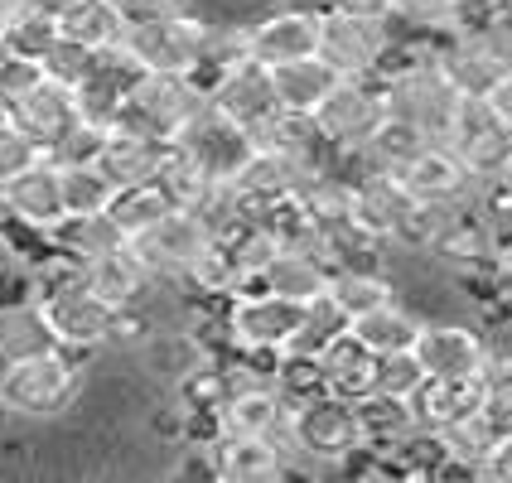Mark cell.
<instances>
[{"instance_id": "obj_23", "label": "cell", "mask_w": 512, "mask_h": 483, "mask_svg": "<svg viewBox=\"0 0 512 483\" xmlns=\"http://www.w3.org/2000/svg\"><path fill=\"white\" fill-rule=\"evenodd\" d=\"M300 179H305V170H300L295 160H285L281 150H271V145H252V155L242 160V170L232 174L228 184L252 203L256 213H261V208H271V203L290 199V194L300 189Z\"/></svg>"}, {"instance_id": "obj_1", "label": "cell", "mask_w": 512, "mask_h": 483, "mask_svg": "<svg viewBox=\"0 0 512 483\" xmlns=\"http://www.w3.org/2000/svg\"><path fill=\"white\" fill-rule=\"evenodd\" d=\"M83 392V353L39 348L0 363V411L10 421H54Z\"/></svg>"}, {"instance_id": "obj_33", "label": "cell", "mask_w": 512, "mask_h": 483, "mask_svg": "<svg viewBox=\"0 0 512 483\" xmlns=\"http://www.w3.org/2000/svg\"><path fill=\"white\" fill-rule=\"evenodd\" d=\"M58 29L68 39L87 44V49H107V44H116L126 34L112 0H63L58 5Z\"/></svg>"}, {"instance_id": "obj_34", "label": "cell", "mask_w": 512, "mask_h": 483, "mask_svg": "<svg viewBox=\"0 0 512 483\" xmlns=\"http://www.w3.org/2000/svg\"><path fill=\"white\" fill-rule=\"evenodd\" d=\"M353 406H358V421H363L368 445H377V450H392V445H401L416 430V416H411V401L406 397L368 392V397H358Z\"/></svg>"}, {"instance_id": "obj_5", "label": "cell", "mask_w": 512, "mask_h": 483, "mask_svg": "<svg viewBox=\"0 0 512 483\" xmlns=\"http://www.w3.org/2000/svg\"><path fill=\"white\" fill-rule=\"evenodd\" d=\"M208 29L213 20L203 10H184L170 20H155V25H131L121 34V44L141 58L145 73H194L208 44Z\"/></svg>"}, {"instance_id": "obj_3", "label": "cell", "mask_w": 512, "mask_h": 483, "mask_svg": "<svg viewBox=\"0 0 512 483\" xmlns=\"http://www.w3.org/2000/svg\"><path fill=\"white\" fill-rule=\"evenodd\" d=\"M203 107H208V92L189 73H145L141 83L131 87L116 126H131V131H145V136L174 141Z\"/></svg>"}, {"instance_id": "obj_7", "label": "cell", "mask_w": 512, "mask_h": 483, "mask_svg": "<svg viewBox=\"0 0 512 483\" xmlns=\"http://www.w3.org/2000/svg\"><path fill=\"white\" fill-rule=\"evenodd\" d=\"M387 83V112L392 116H406L411 126H421L430 141H445L450 136V121H455V107H459V92L445 83V73L435 68V58L426 63H411L401 68Z\"/></svg>"}, {"instance_id": "obj_15", "label": "cell", "mask_w": 512, "mask_h": 483, "mask_svg": "<svg viewBox=\"0 0 512 483\" xmlns=\"http://www.w3.org/2000/svg\"><path fill=\"white\" fill-rule=\"evenodd\" d=\"M314 44H319V5H290L285 0L276 10L247 20V54L266 68L314 54Z\"/></svg>"}, {"instance_id": "obj_55", "label": "cell", "mask_w": 512, "mask_h": 483, "mask_svg": "<svg viewBox=\"0 0 512 483\" xmlns=\"http://www.w3.org/2000/svg\"><path fill=\"white\" fill-rule=\"evenodd\" d=\"M290 5H319V0H290Z\"/></svg>"}, {"instance_id": "obj_43", "label": "cell", "mask_w": 512, "mask_h": 483, "mask_svg": "<svg viewBox=\"0 0 512 483\" xmlns=\"http://www.w3.org/2000/svg\"><path fill=\"white\" fill-rule=\"evenodd\" d=\"M421 377H426V368L416 363V353H411V348H406V353H387V358H377V387H372V392L411 397V392L421 387Z\"/></svg>"}, {"instance_id": "obj_27", "label": "cell", "mask_w": 512, "mask_h": 483, "mask_svg": "<svg viewBox=\"0 0 512 483\" xmlns=\"http://www.w3.org/2000/svg\"><path fill=\"white\" fill-rule=\"evenodd\" d=\"M213 464H218V483L285 479V455L271 440H256V435H223V440L213 445Z\"/></svg>"}, {"instance_id": "obj_54", "label": "cell", "mask_w": 512, "mask_h": 483, "mask_svg": "<svg viewBox=\"0 0 512 483\" xmlns=\"http://www.w3.org/2000/svg\"><path fill=\"white\" fill-rule=\"evenodd\" d=\"M5 121H10V102L0 97V126H5Z\"/></svg>"}, {"instance_id": "obj_13", "label": "cell", "mask_w": 512, "mask_h": 483, "mask_svg": "<svg viewBox=\"0 0 512 483\" xmlns=\"http://www.w3.org/2000/svg\"><path fill=\"white\" fill-rule=\"evenodd\" d=\"M397 174L411 199L435 203V208H469L474 194H479V179L469 174V165L445 141H426Z\"/></svg>"}, {"instance_id": "obj_28", "label": "cell", "mask_w": 512, "mask_h": 483, "mask_svg": "<svg viewBox=\"0 0 512 483\" xmlns=\"http://www.w3.org/2000/svg\"><path fill=\"white\" fill-rule=\"evenodd\" d=\"M49 247L58 256H68V261L87 266L97 256L126 247V232L112 223V213H63V223L49 232Z\"/></svg>"}, {"instance_id": "obj_32", "label": "cell", "mask_w": 512, "mask_h": 483, "mask_svg": "<svg viewBox=\"0 0 512 483\" xmlns=\"http://www.w3.org/2000/svg\"><path fill=\"white\" fill-rule=\"evenodd\" d=\"M329 300L343 310V319L353 324L358 314L377 310L387 300H397V281L382 271V266H343L329 276Z\"/></svg>"}, {"instance_id": "obj_52", "label": "cell", "mask_w": 512, "mask_h": 483, "mask_svg": "<svg viewBox=\"0 0 512 483\" xmlns=\"http://www.w3.org/2000/svg\"><path fill=\"white\" fill-rule=\"evenodd\" d=\"M498 261L508 266V276H512V237H508V242H503V252H498Z\"/></svg>"}, {"instance_id": "obj_8", "label": "cell", "mask_w": 512, "mask_h": 483, "mask_svg": "<svg viewBox=\"0 0 512 483\" xmlns=\"http://www.w3.org/2000/svg\"><path fill=\"white\" fill-rule=\"evenodd\" d=\"M392 44V20H358L319 5V44L314 54L324 58L339 78H372L377 63Z\"/></svg>"}, {"instance_id": "obj_12", "label": "cell", "mask_w": 512, "mask_h": 483, "mask_svg": "<svg viewBox=\"0 0 512 483\" xmlns=\"http://www.w3.org/2000/svg\"><path fill=\"white\" fill-rule=\"evenodd\" d=\"M63 174L49 155L0 184V223L20 232H54L63 223Z\"/></svg>"}, {"instance_id": "obj_2", "label": "cell", "mask_w": 512, "mask_h": 483, "mask_svg": "<svg viewBox=\"0 0 512 483\" xmlns=\"http://www.w3.org/2000/svg\"><path fill=\"white\" fill-rule=\"evenodd\" d=\"M290 440H295V455L305 459L314 474H324V469L334 474L343 459L368 445L358 406L339 392H314L310 401L290 406Z\"/></svg>"}, {"instance_id": "obj_21", "label": "cell", "mask_w": 512, "mask_h": 483, "mask_svg": "<svg viewBox=\"0 0 512 483\" xmlns=\"http://www.w3.org/2000/svg\"><path fill=\"white\" fill-rule=\"evenodd\" d=\"M170 155V141L160 136H145V131H131V126H112L102 136V150H97V170L112 179L116 189L126 184H150L160 165Z\"/></svg>"}, {"instance_id": "obj_20", "label": "cell", "mask_w": 512, "mask_h": 483, "mask_svg": "<svg viewBox=\"0 0 512 483\" xmlns=\"http://www.w3.org/2000/svg\"><path fill=\"white\" fill-rule=\"evenodd\" d=\"M484 397L488 382L484 372H474V377H421V387L406 401H411V416L421 430H445L474 411H484Z\"/></svg>"}, {"instance_id": "obj_31", "label": "cell", "mask_w": 512, "mask_h": 483, "mask_svg": "<svg viewBox=\"0 0 512 483\" xmlns=\"http://www.w3.org/2000/svg\"><path fill=\"white\" fill-rule=\"evenodd\" d=\"M421 324H426L421 314H411L406 305H401V300H387V305H377V310L358 314L348 329L368 343L377 358H387V353H406V348H416Z\"/></svg>"}, {"instance_id": "obj_44", "label": "cell", "mask_w": 512, "mask_h": 483, "mask_svg": "<svg viewBox=\"0 0 512 483\" xmlns=\"http://www.w3.org/2000/svg\"><path fill=\"white\" fill-rule=\"evenodd\" d=\"M102 126H87V121H78L63 141L49 150V160L54 165H97V150H102Z\"/></svg>"}, {"instance_id": "obj_41", "label": "cell", "mask_w": 512, "mask_h": 483, "mask_svg": "<svg viewBox=\"0 0 512 483\" xmlns=\"http://www.w3.org/2000/svg\"><path fill=\"white\" fill-rule=\"evenodd\" d=\"M469 0H397V29H416V34H455L459 15Z\"/></svg>"}, {"instance_id": "obj_18", "label": "cell", "mask_w": 512, "mask_h": 483, "mask_svg": "<svg viewBox=\"0 0 512 483\" xmlns=\"http://www.w3.org/2000/svg\"><path fill=\"white\" fill-rule=\"evenodd\" d=\"M435 68L459 97H488L512 73V58L498 44H488L484 34H445L435 49Z\"/></svg>"}, {"instance_id": "obj_51", "label": "cell", "mask_w": 512, "mask_h": 483, "mask_svg": "<svg viewBox=\"0 0 512 483\" xmlns=\"http://www.w3.org/2000/svg\"><path fill=\"white\" fill-rule=\"evenodd\" d=\"M488 107H493V112H498V116H503V121L512 126V73H508V78H503L498 87H493V92H488Z\"/></svg>"}, {"instance_id": "obj_16", "label": "cell", "mask_w": 512, "mask_h": 483, "mask_svg": "<svg viewBox=\"0 0 512 483\" xmlns=\"http://www.w3.org/2000/svg\"><path fill=\"white\" fill-rule=\"evenodd\" d=\"M208 102L228 116V121H237L252 141L276 121V112H281V97H276V83H271V68L256 63V58L228 68V73L218 78V87L208 92Z\"/></svg>"}, {"instance_id": "obj_11", "label": "cell", "mask_w": 512, "mask_h": 483, "mask_svg": "<svg viewBox=\"0 0 512 483\" xmlns=\"http://www.w3.org/2000/svg\"><path fill=\"white\" fill-rule=\"evenodd\" d=\"M213 242V232L203 228L199 213L189 208H170L155 228H145L141 237H131L136 256L145 261V271L155 276L160 285H179L189 276V266L203 256V247Z\"/></svg>"}, {"instance_id": "obj_29", "label": "cell", "mask_w": 512, "mask_h": 483, "mask_svg": "<svg viewBox=\"0 0 512 483\" xmlns=\"http://www.w3.org/2000/svg\"><path fill=\"white\" fill-rule=\"evenodd\" d=\"M271 83H276V97H281L285 112H314L329 97V87L339 83V73L319 54H305V58H290V63H276Z\"/></svg>"}, {"instance_id": "obj_17", "label": "cell", "mask_w": 512, "mask_h": 483, "mask_svg": "<svg viewBox=\"0 0 512 483\" xmlns=\"http://www.w3.org/2000/svg\"><path fill=\"white\" fill-rule=\"evenodd\" d=\"M10 121L25 131L29 141L39 145V155H49L83 116H78V97H73V87L58 83V78H34V83L10 102Z\"/></svg>"}, {"instance_id": "obj_46", "label": "cell", "mask_w": 512, "mask_h": 483, "mask_svg": "<svg viewBox=\"0 0 512 483\" xmlns=\"http://www.w3.org/2000/svg\"><path fill=\"white\" fill-rule=\"evenodd\" d=\"M121 25H155V20H170V15H184V10H199L194 0H112Z\"/></svg>"}, {"instance_id": "obj_47", "label": "cell", "mask_w": 512, "mask_h": 483, "mask_svg": "<svg viewBox=\"0 0 512 483\" xmlns=\"http://www.w3.org/2000/svg\"><path fill=\"white\" fill-rule=\"evenodd\" d=\"M34 78H39V63H29V58L10 54V49L0 44V97H5V102H15V97H20V92H25Z\"/></svg>"}, {"instance_id": "obj_40", "label": "cell", "mask_w": 512, "mask_h": 483, "mask_svg": "<svg viewBox=\"0 0 512 483\" xmlns=\"http://www.w3.org/2000/svg\"><path fill=\"white\" fill-rule=\"evenodd\" d=\"M73 97H78V116H83L87 126H102V131H112L121 107H126V87L102 78L97 68H87V78L73 87Z\"/></svg>"}, {"instance_id": "obj_37", "label": "cell", "mask_w": 512, "mask_h": 483, "mask_svg": "<svg viewBox=\"0 0 512 483\" xmlns=\"http://www.w3.org/2000/svg\"><path fill=\"white\" fill-rule=\"evenodd\" d=\"M39 348H54V334L44 324L39 305H15V310H0V363L10 358H25Z\"/></svg>"}, {"instance_id": "obj_38", "label": "cell", "mask_w": 512, "mask_h": 483, "mask_svg": "<svg viewBox=\"0 0 512 483\" xmlns=\"http://www.w3.org/2000/svg\"><path fill=\"white\" fill-rule=\"evenodd\" d=\"M440 440H445V450L459 459V464H469L474 474H479V464L488 459V450L498 445V421L488 416V411H474V416H464V421H455V426H445V430H435Z\"/></svg>"}, {"instance_id": "obj_57", "label": "cell", "mask_w": 512, "mask_h": 483, "mask_svg": "<svg viewBox=\"0 0 512 483\" xmlns=\"http://www.w3.org/2000/svg\"><path fill=\"white\" fill-rule=\"evenodd\" d=\"M58 5H63V0H54V10H58Z\"/></svg>"}, {"instance_id": "obj_39", "label": "cell", "mask_w": 512, "mask_h": 483, "mask_svg": "<svg viewBox=\"0 0 512 483\" xmlns=\"http://www.w3.org/2000/svg\"><path fill=\"white\" fill-rule=\"evenodd\" d=\"M63 174V208L68 213H107L116 184L97 165H58Z\"/></svg>"}, {"instance_id": "obj_53", "label": "cell", "mask_w": 512, "mask_h": 483, "mask_svg": "<svg viewBox=\"0 0 512 483\" xmlns=\"http://www.w3.org/2000/svg\"><path fill=\"white\" fill-rule=\"evenodd\" d=\"M10 5H15V0H0V29H5V20H10Z\"/></svg>"}, {"instance_id": "obj_30", "label": "cell", "mask_w": 512, "mask_h": 483, "mask_svg": "<svg viewBox=\"0 0 512 483\" xmlns=\"http://www.w3.org/2000/svg\"><path fill=\"white\" fill-rule=\"evenodd\" d=\"M58 34H63V29H58L54 5H44V0H15V5H10V20L0 29V44H5L10 54L39 63V58L54 49Z\"/></svg>"}, {"instance_id": "obj_56", "label": "cell", "mask_w": 512, "mask_h": 483, "mask_svg": "<svg viewBox=\"0 0 512 483\" xmlns=\"http://www.w3.org/2000/svg\"><path fill=\"white\" fill-rule=\"evenodd\" d=\"M503 179H508V184H512V165H508V174H503Z\"/></svg>"}, {"instance_id": "obj_36", "label": "cell", "mask_w": 512, "mask_h": 483, "mask_svg": "<svg viewBox=\"0 0 512 483\" xmlns=\"http://www.w3.org/2000/svg\"><path fill=\"white\" fill-rule=\"evenodd\" d=\"M426 141H430V136L421 131V126H411L406 116L387 112V121L372 131V141L363 145L358 155H363V165H377V170H401V165H406V160H411V155H416Z\"/></svg>"}, {"instance_id": "obj_26", "label": "cell", "mask_w": 512, "mask_h": 483, "mask_svg": "<svg viewBox=\"0 0 512 483\" xmlns=\"http://www.w3.org/2000/svg\"><path fill=\"white\" fill-rule=\"evenodd\" d=\"M329 261L314 252V247H281V252L266 261V271L256 276L261 290H276L285 300H300V305H310L319 300L324 290H329Z\"/></svg>"}, {"instance_id": "obj_6", "label": "cell", "mask_w": 512, "mask_h": 483, "mask_svg": "<svg viewBox=\"0 0 512 483\" xmlns=\"http://www.w3.org/2000/svg\"><path fill=\"white\" fill-rule=\"evenodd\" d=\"M445 145L469 165V174L479 184L508 174V165H512V126L488 107V97H459Z\"/></svg>"}, {"instance_id": "obj_49", "label": "cell", "mask_w": 512, "mask_h": 483, "mask_svg": "<svg viewBox=\"0 0 512 483\" xmlns=\"http://www.w3.org/2000/svg\"><path fill=\"white\" fill-rule=\"evenodd\" d=\"M324 10H339V15H358V20H392L397 15V0H319Z\"/></svg>"}, {"instance_id": "obj_42", "label": "cell", "mask_w": 512, "mask_h": 483, "mask_svg": "<svg viewBox=\"0 0 512 483\" xmlns=\"http://www.w3.org/2000/svg\"><path fill=\"white\" fill-rule=\"evenodd\" d=\"M92 54H97V49H87L78 39L58 34L54 49L39 58V73H44V78H58V83H68V87H78L87 78V68H92Z\"/></svg>"}, {"instance_id": "obj_19", "label": "cell", "mask_w": 512, "mask_h": 483, "mask_svg": "<svg viewBox=\"0 0 512 483\" xmlns=\"http://www.w3.org/2000/svg\"><path fill=\"white\" fill-rule=\"evenodd\" d=\"M411 353L426 368V377H474V372H484L488 339L484 329L459 324V319H426Z\"/></svg>"}, {"instance_id": "obj_24", "label": "cell", "mask_w": 512, "mask_h": 483, "mask_svg": "<svg viewBox=\"0 0 512 483\" xmlns=\"http://www.w3.org/2000/svg\"><path fill=\"white\" fill-rule=\"evenodd\" d=\"M83 281L92 285L102 300H112L116 310H136V305H145V295L160 285L150 271H145V261L136 256L131 242L116 247V252H107V256H97V261H87Z\"/></svg>"}, {"instance_id": "obj_22", "label": "cell", "mask_w": 512, "mask_h": 483, "mask_svg": "<svg viewBox=\"0 0 512 483\" xmlns=\"http://www.w3.org/2000/svg\"><path fill=\"white\" fill-rule=\"evenodd\" d=\"M218 421H223V435L271 440L276 430L290 426V401H285L271 382H247V387H232L228 397H223Z\"/></svg>"}, {"instance_id": "obj_14", "label": "cell", "mask_w": 512, "mask_h": 483, "mask_svg": "<svg viewBox=\"0 0 512 483\" xmlns=\"http://www.w3.org/2000/svg\"><path fill=\"white\" fill-rule=\"evenodd\" d=\"M174 145H179V150H184V155H189L208 179H232V174L242 170V160L252 155L256 141L237 126V121H228V116L208 102V107H203V112L194 116L179 136H174Z\"/></svg>"}, {"instance_id": "obj_50", "label": "cell", "mask_w": 512, "mask_h": 483, "mask_svg": "<svg viewBox=\"0 0 512 483\" xmlns=\"http://www.w3.org/2000/svg\"><path fill=\"white\" fill-rule=\"evenodd\" d=\"M479 479L488 483H512V430L498 435V445L488 450V459L479 464Z\"/></svg>"}, {"instance_id": "obj_10", "label": "cell", "mask_w": 512, "mask_h": 483, "mask_svg": "<svg viewBox=\"0 0 512 483\" xmlns=\"http://www.w3.org/2000/svg\"><path fill=\"white\" fill-rule=\"evenodd\" d=\"M300 300H285L276 290H242L228 300V334L237 348H256V353H281L285 343L295 339V329L305 324Z\"/></svg>"}, {"instance_id": "obj_25", "label": "cell", "mask_w": 512, "mask_h": 483, "mask_svg": "<svg viewBox=\"0 0 512 483\" xmlns=\"http://www.w3.org/2000/svg\"><path fill=\"white\" fill-rule=\"evenodd\" d=\"M319 372H324V387L329 392L358 401L377 387V353L353 329H339L334 339L324 343V353H319Z\"/></svg>"}, {"instance_id": "obj_9", "label": "cell", "mask_w": 512, "mask_h": 483, "mask_svg": "<svg viewBox=\"0 0 512 483\" xmlns=\"http://www.w3.org/2000/svg\"><path fill=\"white\" fill-rule=\"evenodd\" d=\"M324 136L339 150H363L372 131L387 121V83L382 78H339L329 97L314 107Z\"/></svg>"}, {"instance_id": "obj_4", "label": "cell", "mask_w": 512, "mask_h": 483, "mask_svg": "<svg viewBox=\"0 0 512 483\" xmlns=\"http://www.w3.org/2000/svg\"><path fill=\"white\" fill-rule=\"evenodd\" d=\"M39 310H44V324H49L58 348L83 353V358L97 348H112L116 324H121V310L112 300H102L87 281L58 285L49 295H39Z\"/></svg>"}, {"instance_id": "obj_45", "label": "cell", "mask_w": 512, "mask_h": 483, "mask_svg": "<svg viewBox=\"0 0 512 483\" xmlns=\"http://www.w3.org/2000/svg\"><path fill=\"white\" fill-rule=\"evenodd\" d=\"M34 160H39V145L29 141L15 121H5V126H0V184L15 179V174L25 170V165H34Z\"/></svg>"}, {"instance_id": "obj_48", "label": "cell", "mask_w": 512, "mask_h": 483, "mask_svg": "<svg viewBox=\"0 0 512 483\" xmlns=\"http://www.w3.org/2000/svg\"><path fill=\"white\" fill-rule=\"evenodd\" d=\"M484 382H488L484 411L498 421V430L508 435L512 430V372H493V377H484Z\"/></svg>"}, {"instance_id": "obj_35", "label": "cell", "mask_w": 512, "mask_h": 483, "mask_svg": "<svg viewBox=\"0 0 512 483\" xmlns=\"http://www.w3.org/2000/svg\"><path fill=\"white\" fill-rule=\"evenodd\" d=\"M170 208H174L170 194H165L155 179H150V184H126V189H116L112 203H107V213H112L116 228L126 232V242H131V237H141L145 228H155Z\"/></svg>"}]
</instances>
